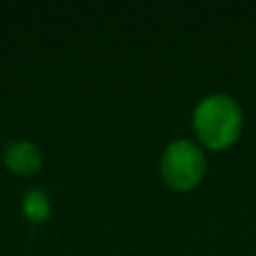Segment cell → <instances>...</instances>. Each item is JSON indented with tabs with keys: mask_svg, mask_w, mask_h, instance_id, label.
Masks as SVG:
<instances>
[{
	"mask_svg": "<svg viewBox=\"0 0 256 256\" xmlns=\"http://www.w3.org/2000/svg\"><path fill=\"white\" fill-rule=\"evenodd\" d=\"M194 130L200 142L212 150L228 148L242 130V110L226 94L204 98L194 110Z\"/></svg>",
	"mask_w": 256,
	"mask_h": 256,
	"instance_id": "cell-1",
	"label": "cell"
},
{
	"mask_svg": "<svg viewBox=\"0 0 256 256\" xmlns=\"http://www.w3.org/2000/svg\"><path fill=\"white\" fill-rule=\"evenodd\" d=\"M160 172L170 188L190 190L202 180L206 172V160L196 144L188 140H174L162 154Z\"/></svg>",
	"mask_w": 256,
	"mask_h": 256,
	"instance_id": "cell-2",
	"label": "cell"
},
{
	"mask_svg": "<svg viewBox=\"0 0 256 256\" xmlns=\"http://www.w3.org/2000/svg\"><path fill=\"white\" fill-rule=\"evenodd\" d=\"M2 160L10 170H14L18 174H32L40 168L42 154L34 142L24 140V138H16L4 146Z\"/></svg>",
	"mask_w": 256,
	"mask_h": 256,
	"instance_id": "cell-3",
	"label": "cell"
},
{
	"mask_svg": "<svg viewBox=\"0 0 256 256\" xmlns=\"http://www.w3.org/2000/svg\"><path fill=\"white\" fill-rule=\"evenodd\" d=\"M22 208L26 212V216L34 222H42L48 218L50 214V200L46 196L44 190L40 188H32L26 192V196L22 198Z\"/></svg>",
	"mask_w": 256,
	"mask_h": 256,
	"instance_id": "cell-4",
	"label": "cell"
}]
</instances>
